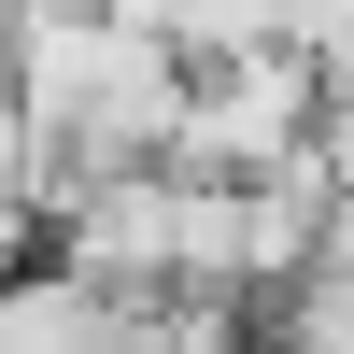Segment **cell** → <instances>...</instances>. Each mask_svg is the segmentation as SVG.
I'll return each mask as SVG.
<instances>
[{
  "label": "cell",
  "mask_w": 354,
  "mask_h": 354,
  "mask_svg": "<svg viewBox=\"0 0 354 354\" xmlns=\"http://www.w3.org/2000/svg\"><path fill=\"white\" fill-rule=\"evenodd\" d=\"M298 142H312V57L298 43H227V57H185V100H170V156L156 170L241 185V170H283Z\"/></svg>",
  "instance_id": "obj_1"
},
{
  "label": "cell",
  "mask_w": 354,
  "mask_h": 354,
  "mask_svg": "<svg viewBox=\"0 0 354 354\" xmlns=\"http://www.w3.org/2000/svg\"><path fill=\"white\" fill-rule=\"evenodd\" d=\"M43 185H57V142L28 128V100L0 85V198H28V213H43Z\"/></svg>",
  "instance_id": "obj_2"
},
{
  "label": "cell",
  "mask_w": 354,
  "mask_h": 354,
  "mask_svg": "<svg viewBox=\"0 0 354 354\" xmlns=\"http://www.w3.org/2000/svg\"><path fill=\"white\" fill-rule=\"evenodd\" d=\"M85 15H113V28H156V43H170V0H85Z\"/></svg>",
  "instance_id": "obj_3"
},
{
  "label": "cell",
  "mask_w": 354,
  "mask_h": 354,
  "mask_svg": "<svg viewBox=\"0 0 354 354\" xmlns=\"http://www.w3.org/2000/svg\"><path fill=\"white\" fill-rule=\"evenodd\" d=\"M0 71H15V0H0Z\"/></svg>",
  "instance_id": "obj_4"
}]
</instances>
